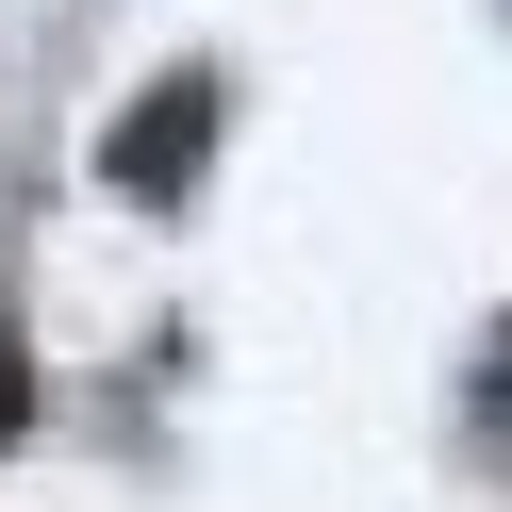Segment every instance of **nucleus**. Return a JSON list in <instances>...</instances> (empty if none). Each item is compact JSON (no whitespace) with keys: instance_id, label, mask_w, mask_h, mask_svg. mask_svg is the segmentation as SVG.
<instances>
[{"instance_id":"nucleus-2","label":"nucleus","mask_w":512,"mask_h":512,"mask_svg":"<svg viewBox=\"0 0 512 512\" xmlns=\"http://www.w3.org/2000/svg\"><path fill=\"white\" fill-rule=\"evenodd\" d=\"M34 430V364H17V331H0V446Z\"/></svg>"},{"instance_id":"nucleus-1","label":"nucleus","mask_w":512,"mask_h":512,"mask_svg":"<svg viewBox=\"0 0 512 512\" xmlns=\"http://www.w3.org/2000/svg\"><path fill=\"white\" fill-rule=\"evenodd\" d=\"M199 149H215V83H199V67H166V83H149V100L100 133V166L133 182V199H182V182H199Z\"/></svg>"},{"instance_id":"nucleus-3","label":"nucleus","mask_w":512,"mask_h":512,"mask_svg":"<svg viewBox=\"0 0 512 512\" xmlns=\"http://www.w3.org/2000/svg\"><path fill=\"white\" fill-rule=\"evenodd\" d=\"M479 413H496V430H512V347H496V380H479Z\"/></svg>"}]
</instances>
